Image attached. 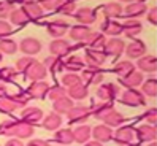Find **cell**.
Returning a JSON list of instances; mask_svg holds the SVG:
<instances>
[{"label":"cell","mask_w":157,"mask_h":146,"mask_svg":"<svg viewBox=\"0 0 157 146\" xmlns=\"http://www.w3.org/2000/svg\"><path fill=\"white\" fill-rule=\"evenodd\" d=\"M92 30L89 29L87 25H81V24H76V25H73L71 29H70V38L71 40H75L78 43H82V41H86L87 40V36Z\"/></svg>","instance_id":"cell-26"},{"label":"cell","mask_w":157,"mask_h":146,"mask_svg":"<svg viewBox=\"0 0 157 146\" xmlns=\"http://www.w3.org/2000/svg\"><path fill=\"white\" fill-rule=\"evenodd\" d=\"M59 3L60 0H43V2H40V6L43 8V11H57Z\"/></svg>","instance_id":"cell-51"},{"label":"cell","mask_w":157,"mask_h":146,"mask_svg":"<svg viewBox=\"0 0 157 146\" xmlns=\"http://www.w3.org/2000/svg\"><path fill=\"white\" fill-rule=\"evenodd\" d=\"M90 135L94 136V140L98 141V143H106L109 140H113V130H111V127H108L105 124L94 127Z\"/></svg>","instance_id":"cell-18"},{"label":"cell","mask_w":157,"mask_h":146,"mask_svg":"<svg viewBox=\"0 0 157 146\" xmlns=\"http://www.w3.org/2000/svg\"><path fill=\"white\" fill-rule=\"evenodd\" d=\"M135 136L138 138V143H151V141H155V138H157L155 125H149V124L140 125L138 129H135Z\"/></svg>","instance_id":"cell-7"},{"label":"cell","mask_w":157,"mask_h":146,"mask_svg":"<svg viewBox=\"0 0 157 146\" xmlns=\"http://www.w3.org/2000/svg\"><path fill=\"white\" fill-rule=\"evenodd\" d=\"M136 67H138V70H140L141 73L143 71H149V73L155 71V68H157V57L155 56H143V57L138 59Z\"/></svg>","instance_id":"cell-31"},{"label":"cell","mask_w":157,"mask_h":146,"mask_svg":"<svg viewBox=\"0 0 157 146\" xmlns=\"http://www.w3.org/2000/svg\"><path fill=\"white\" fill-rule=\"evenodd\" d=\"M89 116H90L89 108L87 106H82V105L73 106L70 111L67 113V117H68L70 124H84V122H87Z\"/></svg>","instance_id":"cell-5"},{"label":"cell","mask_w":157,"mask_h":146,"mask_svg":"<svg viewBox=\"0 0 157 146\" xmlns=\"http://www.w3.org/2000/svg\"><path fill=\"white\" fill-rule=\"evenodd\" d=\"M10 24L13 25H17V27H22V25H27L30 21H29V17H27V14L21 10V8H14V10L11 11L10 14Z\"/></svg>","instance_id":"cell-38"},{"label":"cell","mask_w":157,"mask_h":146,"mask_svg":"<svg viewBox=\"0 0 157 146\" xmlns=\"http://www.w3.org/2000/svg\"><path fill=\"white\" fill-rule=\"evenodd\" d=\"M49 52H51V56L54 57H65L68 56V54L71 52V46H70V43L67 40H63V38H57V40H52L51 44H49Z\"/></svg>","instance_id":"cell-6"},{"label":"cell","mask_w":157,"mask_h":146,"mask_svg":"<svg viewBox=\"0 0 157 146\" xmlns=\"http://www.w3.org/2000/svg\"><path fill=\"white\" fill-rule=\"evenodd\" d=\"M24 75L29 78V79H32V83H33V81H43V79L46 78V75H48V71H46V68H44L43 63L35 62L33 65L24 73Z\"/></svg>","instance_id":"cell-22"},{"label":"cell","mask_w":157,"mask_h":146,"mask_svg":"<svg viewBox=\"0 0 157 146\" xmlns=\"http://www.w3.org/2000/svg\"><path fill=\"white\" fill-rule=\"evenodd\" d=\"M101 33L105 36L109 35L111 38H117V35H122V24L117 22V21H113V19H106L103 24H101Z\"/></svg>","instance_id":"cell-19"},{"label":"cell","mask_w":157,"mask_h":146,"mask_svg":"<svg viewBox=\"0 0 157 146\" xmlns=\"http://www.w3.org/2000/svg\"><path fill=\"white\" fill-rule=\"evenodd\" d=\"M17 51V43L11 38L0 40V54H14Z\"/></svg>","instance_id":"cell-44"},{"label":"cell","mask_w":157,"mask_h":146,"mask_svg":"<svg viewBox=\"0 0 157 146\" xmlns=\"http://www.w3.org/2000/svg\"><path fill=\"white\" fill-rule=\"evenodd\" d=\"M114 110L116 108L113 106V103H109V102H95L94 105L89 108V111H90V114L94 116L95 119L103 121L109 113L114 111Z\"/></svg>","instance_id":"cell-11"},{"label":"cell","mask_w":157,"mask_h":146,"mask_svg":"<svg viewBox=\"0 0 157 146\" xmlns=\"http://www.w3.org/2000/svg\"><path fill=\"white\" fill-rule=\"evenodd\" d=\"M65 95H67V89L63 87L62 84L49 86V90H48V94H46V97H48L49 100H52V102H56V100L65 97Z\"/></svg>","instance_id":"cell-42"},{"label":"cell","mask_w":157,"mask_h":146,"mask_svg":"<svg viewBox=\"0 0 157 146\" xmlns=\"http://www.w3.org/2000/svg\"><path fill=\"white\" fill-rule=\"evenodd\" d=\"M143 119L144 122H147L149 125H155L157 122V108H149L143 113Z\"/></svg>","instance_id":"cell-50"},{"label":"cell","mask_w":157,"mask_h":146,"mask_svg":"<svg viewBox=\"0 0 157 146\" xmlns=\"http://www.w3.org/2000/svg\"><path fill=\"white\" fill-rule=\"evenodd\" d=\"M21 119H22V122L33 125L43 119V111L38 106H25L21 111Z\"/></svg>","instance_id":"cell-14"},{"label":"cell","mask_w":157,"mask_h":146,"mask_svg":"<svg viewBox=\"0 0 157 146\" xmlns=\"http://www.w3.org/2000/svg\"><path fill=\"white\" fill-rule=\"evenodd\" d=\"M76 10H78V6H76V3L73 2V0H65V2H60L59 3V8H57V11L60 13V14H63V16H73L76 13Z\"/></svg>","instance_id":"cell-43"},{"label":"cell","mask_w":157,"mask_h":146,"mask_svg":"<svg viewBox=\"0 0 157 146\" xmlns=\"http://www.w3.org/2000/svg\"><path fill=\"white\" fill-rule=\"evenodd\" d=\"M0 60H2V54H0Z\"/></svg>","instance_id":"cell-60"},{"label":"cell","mask_w":157,"mask_h":146,"mask_svg":"<svg viewBox=\"0 0 157 146\" xmlns=\"http://www.w3.org/2000/svg\"><path fill=\"white\" fill-rule=\"evenodd\" d=\"M125 146H141V143H133V141H132V143H128V144H125Z\"/></svg>","instance_id":"cell-58"},{"label":"cell","mask_w":157,"mask_h":146,"mask_svg":"<svg viewBox=\"0 0 157 146\" xmlns=\"http://www.w3.org/2000/svg\"><path fill=\"white\" fill-rule=\"evenodd\" d=\"M35 133L33 125L27 124V122H19L17 121L16 124V129H14V138H19V140H25V138H30V136Z\"/></svg>","instance_id":"cell-34"},{"label":"cell","mask_w":157,"mask_h":146,"mask_svg":"<svg viewBox=\"0 0 157 146\" xmlns=\"http://www.w3.org/2000/svg\"><path fill=\"white\" fill-rule=\"evenodd\" d=\"M84 60L89 67H95L100 68L103 63L106 62V56L103 51H97V49H86L84 52Z\"/></svg>","instance_id":"cell-15"},{"label":"cell","mask_w":157,"mask_h":146,"mask_svg":"<svg viewBox=\"0 0 157 146\" xmlns=\"http://www.w3.org/2000/svg\"><path fill=\"white\" fill-rule=\"evenodd\" d=\"M117 95H119V86L114 84V83L100 84L98 89H97V97L100 98V102H109L111 103Z\"/></svg>","instance_id":"cell-3"},{"label":"cell","mask_w":157,"mask_h":146,"mask_svg":"<svg viewBox=\"0 0 157 146\" xmlns=\"http://www.w3.org/2000/svg\"><path fill=\"white\" fill-rule=\"evenodd\" d=\"M82 68H84V60L78 56H70L68 59L63 60V70L67 73H76Z\"/></svg>","instance_id":"cell-28"},{"label":"cell","mask_w":157,"mask_h":146,"mask_svg":"<svg viewBox=\"0 0 157 146\" xmlns=\"http://www.w3.org/2000/svg\"><path fill=\"white\" fill-rule=\"evenodd\" d=\"M121 103L125 106H143L146 103V97L143 95L141 90L138 89H127L125 92L121 95Z\"/></svg>","instance_id":"cell-1"},{"label":"cell","mask_w":157,"mask_h":146,"mask_svg":"<svg viewBox=\"0 0 157 146\" xmlns=\"http://www.w3.org/2000/svg\"><path fill=\"white\" fill-rule=\"evenodd\" d=\"M75 19L81 24V25H90L97 21V11L94 8H89V6H82V8H78L76 13L73 14Z\"/></svg>","instance_id":"cell-8"},{"label":"cell","mask_w":157,"mask_h":146,"mask_svg":"<svg viewBox=\"0 0 157 146\" xmlns=\"http://www.w3.org/2000/svg\"><path fill=\"white\" fill-rule=\"evenodd\" d=\"M17 73L14 67H0V83H11L17 78Z\"/></svg>","instance_id":"cell-40"},{"label":"cell","mask_w":157,"mask_h":146,"mask_svg":"<svg viewBox=\"0 0 157 146\" xmlns=\"http://www.w3.org/2000/svg\"><path fill=\"white\" fill-rule=\"evenodd\" d=\"M147 146H157V143L155 141H151V143H147Z\"/></svg>","instance_id":"cell-59"},{"label":"cell","mask_w":157,"mask_h":146,"mask_svg":"<svg viewBox=\"0 0 157 146\" xmlns=\"http://www.w3.org/2000/svg\"><path fill=\"white\" fill-rule=\"evenodd\" d=\"M70 29L68 24L65 21H60V19H56V21H51L48 25H46V32H48L51 36H54V38H62L63 35L67 33V30Z\"/></svg>","instance_id":"cell-16"},{"label":"cell","mask_w":157,"mask_h":146,"mask_svg":"<svg viewBox=\"0 0 157 146\" xmlns=\"http://www.w3.org/2000/svg\"><path fill=\"white\" fill-rule=\"evenodd\" d=\"M14 110H16V106L11 103V100L8 98V95L0 98V113L10 114V113H13V111H14Z\"/></svg>","instance_id":"cell-49"},{"label":"cell","mask_w":157,"mask_h":146,"mask_svg":"<svg viewBox=\"0 0 157 146\" xmlns=\"http://www.w3.org/2000/svg\"><path fill=\"white\" fill-rule=\"evenodd\" d=\"M49 90V84L46 81H33L27 89V94L30 98H46V94Z\"/></svg>","instance_id":"cell-17"},{"label":"cell","mask_w":157,"mask_h":146,"mask_svg":"<svg viewBox=\"0 0 157 146\" xmlns=\"http://www.w3.org/2000/svg\"><path fill=\"white\" fill-rule=\"evenodd\" d=\"M16 119H8L3 121L0 124V135H5V136H14V129H16Z\"/></svg>","instance_id":"cell-45"},{"label":"cell","mask_w":157,"mask_h":146,"mask_svg":"<svg viewBox=\"0 0 157 146\" xmlns=\"http://www.w3.org/2000/svg\"><path fill=\"white\" fill-rule=\"evenodd\" d=\"M67 94L71 100H82V98H86L87 94H89V90H87V86L86 84H76V86H71L68 87L67 90Z\"/></svg>","instance_id":"cell-36"},{"label":"cell","mask_w":157,"mask_h":146,"mask_svg":"<svg viewBox=\"0 0 157 146\" xmlns=\"http://www.w3.org/2000/svg\"><path fill=\"white\" fill-rule=\"evenodd\" d=\"M27 146H49V143L46 140H41V138H33L27 143Z\"/></svg>","instance_id":"cell-54"},{"label":"cell","mask_w":157,"mask_h":146,"mask_svg":"<svg viewBox=\"0 0 157 146\" xmlns=\"http://www.w3.org/2000/svg\"><path fill=\"white\" fill-rule=\"evenodd\" d=\"M143 30V25L138 19H125V22L122 24V33L128 38H133Z\"/></svg>","instance_id":"cell-25"},{"label":"cell","mask_w":157,"mask_h":146,"mask_svg":"<svg viewBox=\"0 0 157 146\" xmlns=\"http://www.w3.org/2000/svg\"><path fill=\"white\" fill-rule=\"evenodd\" d=\"M82 79L79 75H76V73H65V75L62 76V86L63 87H71V86H76V84H81Z\"/></svg>","instance_id":"cell-46"},{"label":"cell","mask_w":157,"mask_h":146,"mask_svg":"<svg viewBox=\"0 0 157 146\" xmlns=\"http://www.w3.org/2000/svg\"><path fill=\"white\" fill-rule=\"evenodd\" d=\"M84 146H103V143H98V141H87V143H84Z\"/></svg>","instance_id":"cell-57"},{"label":"cell","mask_w":157,"mask_h":146,"mask_svg":"<svg viewBox=\"0 0 157 146\" xmlns=\"http://www.w3.org/2000/svg\"><path fill=\"white\" fill-rule=\"evenodd\" d=\"M141 92H143V95H147V97H155L157 95V79L149 78V79L143 81Z\"/></svg>","instance_id":"cell-41"},{"label":"cell","mask_w":157,"mask_h":146,"mask_svg":"<svg viewBox=\"0 0 157 146\" xmlns=\"http://www.w3.org/2000/svg\"><path fill=\"white\" fill-rule=\"evenodd\" d=\"M5 146H24V144H22V141L19 138H11V140H8L5 143Z\"/></svg>","instance_id":"cell-55"},{"label":"cell","mask_w":157,"mask_h":146,"mask_svg":"<svg viewBox=\"0 0 157 146\" xmlns=\"http://www.w3.org/2000/svg\"><path fill=\"white\" fill-rule=\"evenodd\" d=\"M54 141H56L59 146H68L73 141V130L70 129H57L56 133H54Z\"/></svg>","instance_id":"cell-32"},{"label":"cell","mask_w":157,"mask_h":146,"mask_svg":"<svg viewBox=\"0 0 157 146\" xmlns=\"http://www.w3.org/2000/svg\"><path fill=\"white\" fill-rule=\"evenodd\" d=\"M92 133V129L87 125V124H79L75 130H73V140H75L76 143H81V144H84L89 141L90 138V135Z\"/></svg>","instance_id":"cell-27"},{"label":"cell","mask_w":157,"mask_h":146,"mask_svg":"<svg viewBox=\"0 0 157 146\" xmlns=\"http://www.w3.org/2000/svg\"><path fill=\"white\" fill-rule=\"evenodd\" d=\"M146 13H147V5L144 2H132V3H128L122 11V14L127 19H138V17H141Z\"/></svg>","instance_id":"cell-10"},{"label":"cell","mask_w":157,"mask_h":146,"mask_svg":"<svg viewBox=\"0 0 157 146\" xmlns=\"http://www.w3.org/2000/svg\"><path fill=\"white\" fill-rule=\"evenodd\" d=\"M135 138V129L132 125H121L117 127V130L113 133V140L119 146H125L128 143H132Z\"/></svg>","instance_id":"cell-2"},{"label":"cell","mask_w":157,"mask_h":146,"mask_svg":"<svg viewBox=\"0 0 157 146\" xmlns=\"http://www.w3.org/2000/svg\"><path fill=\"white\" fill-rule=\"evenodd\" d=\"M103 122H105V125H108V127H121V125L125 122V116H124L122 113H119L117 110H114V111H111V113L105 117Z\"/></svg>","instance_id":"cell-37"},{"label":"cell","mask_w":157,"mask_h":146,"mask_svg":"<svg viewBox=\"0 0 157 146\" xmlns=\"http://www.w3.org/2000/svg\"><path fill=\"white\" fill-rule=\"evenodd\" d=\"M125 56L128 59H140L146 56V44L141 40H133L132 43L125 44Z\"/></svg>","instance_id":"cell-13"},{"label":"cell","mask_w":157,"mask_h":146,"mask_svg":"<svg viewBox=\"0 0 157 146\" xmlns=\"http://www.w3.org/2000/svg\"><path fill=\"white\" fill-rule=\"evenodd\" d=\"M13 10H14V2H6V0H2V2H0V21L10 17Z\"/></svg>","instance_id":"cell-48"},{"label":"cell","mask_w":157,"mask_h":146,"mask_svg":"<svg viewBox=\"0 0 157 146\" xmlns=\"http://www.w3.org/2000/svg\"><path fill=\"white\" fill-rule=\"evenodd\" d=\"M124 49H125V44L121 38H109V40H106V43H105V46H103L101 51L105 52L106 57L108 56L109 57H119L124 52Z\"/></svg>","instance_id":"cell-9"},{"label":"cell","mask_w":157,"mask_h":146,"mask_svg":"<svg viewBox=\"0 0 157 146\" xmlns=\"http://www.w3.org/2000/svg\"><path fill=\"white\" fill-rule=\"evenodd\" d=\"M41 125L44 127L46 130H57V129H60V125H62V117H60V114L52 111V113L46 114L43 117Z\"/></svg>","instance_id":"cell-29"},{"label":"cell","mask_w":157,"mask_h":146,"mask_svg":"<svg viewBox=\"0 0 157 146\" xmlns=\"http://www.w3.org/2000/svg\"><path fill=\"white\" fill-rule=\"evenodd\" d=\"M6 94H8V87H6V84L0 83V98H2V97H6Z\"/></svg>","instance_id":"cell-56"},{"label":"cell","mask_w":157,"mask_h":146,"mask_svg":"<svg viewBox=\"0 0 157 146\" xmlns=\"http://www.w3.org/2000/svg\"><path fill=\"white\" fill-rule=\"evenodd\" d=\"M17 49H21L22 54H25V56L33 57L35 54H38L41 51V43H40V40L33 38V36H27V38H22L21 40Z\"/></svg>","instance_id":"cell-4"},{"label":"cell","mask_w":157,"mask_h":146,"mask_svg":"<svg viewBox=\"0 0 157 146\" xmlns=\"http://www.w3.org/2000/svg\"><path fill=\"white\" fill-rule=\"evenodd\" d=\"M43 65L46 68V71L49 73H60L63 71V59H59V57H54V56H48L44 60H43Z\"/></svg>","instance_id":"cell-30"},{"label":"cell","mask_w":157,"mask_h":146,"mask_svg":"<svg viewBox=\"0 0 157 146\" xmlns=\"http://www.w3.org/2000/svg\"><path fill=\"white\" fill-rule=\"evenodd\" d=\"M135 70V65L130 62V60H119L116 65L113 67V71L116 73V75L119 76V78H124V76H127L128 73H132Z\"/></svg>","instance_id":"cell-35"},{"label":"cell","mask_w":157,"mask_h":146,"mask_svg":"<svg viewBox=\"0 0 157 146\" xmlns=\"http://www.w3.org/2000/svg\"><path fill=\"white\" fill-rule=\"evenodd\" d=\"M101 11H103L106 19H113L114 21V19H117V17L122 16L124 8L117 2H108V3H105L103 6H101Z\"/></svg>","instance_id":"cell-24"},{"label":"cell","mask_w":157,"mask_h":146,"mask_svg":"<svg viewBox=\"0 0 157 146\" xmlns=\"http://www.w3.org/2000/svg\"><path fill=\"white\" fill-rule=\"evenodd\" d=\"M143 81H144V79H143V73L133 70L132 73H128L127 76L121 78V84H122L124 87H127V89H136L138 86L143 83Z\"/></svg>","instance_id":"cell-21"},{"label":"cell","mask_w":157,"mask_h":146,"mask_svg":"<svg viewBox=\"0 0 157 146\" xmlns=\"http://www.w3.org/2000/svg\"><path fill=\"white\" fill-rule=\"evenodd\" d=\"M81 79H84L87 84H100L103 79V73L100 68L95 67H87L84 68V71L81 73Z\"/></svg>","instance_id":"cell-20"},{"label":"cell","mask_w":157,"mask_h":146,"mask_svg":"<svg viewBox=\"0 0 157 146\" xmlns=\"http://www.w3.org/2000/svg\"><path fill=\"white\" fill-rule=\"evenodd\" d=\"M21 10L27 14V17H29V21H36V19H41L44 11L43 8L40 6L38 2H22L21 3Z\"/></svg>","instance_id":"cell-12"},{"label":"cell","mask_w":157,"mask_h":146,"mask_svg":"<svg viewBox=\"0 0 157 146\" xmlns=\"http://www.w3.org/2000/svg\"><path fill=\"white\" fill-rule=\"evenodd\" d=\"M8 98L11 100V103L16 106V110H19V108H25V105L30 100V95L24 92V90H21V92H14L11 95H8Z\"/></svg>","instance_id":"cell-39"},{"label":"cell","mask_w":157,"mask_h":146,"mask_svg":"<svg viewBox=\"0 0 157 146\" xmlns=\"http://www.w3.org/2000/svg\"><path fill=\"white\" fill-rule=\"evenodd\" d=\"M10 33H11V24L6 21H0V40L8 38Z\"/></svg>","instance_id":"cell-52"},{"label":"cell","mask_w":157,"mask_h":146,"mask_svg":"<svg viewBox=\"0 0 157 146\" xmlns=\"http://www.w3.org/2000/svg\"><path fill=\"white\" fill-rule=\"evenodd\" d=\"M147 22L152 24V25L157 24V8L155 6H152L151 10L147 11Z\"/></svg>","instance_id":"cell-53"},{"label":"cell","mask_w":157,"mask_h":146,"mask_svg":"<svg viewBox=\"0 0 157 146\" xmlns=\"http://www.w3.org/2000/svg\"><path fill=\"white\" fill-rule=\"evenodd\" d=\"M36 60L33 59V57H30V56H22L21 59H17V62H16V70L17 71H22V73H25L27 70H29L33 63H35Z\"/></svg>","instance_id":"cell-47"},{"label":"cell","mask_w":157,"mask_h":146,"mask_svg":"<svg viewBox=\"0 0 157 146\" xmlns=\"http://www.w3.org/2000/svg\"><path fill=\"white\" fill-rule=\"evenodd\" d=\"M71 108H73V100L67 95L56 100V102H52V110H54V113H57V114H67Z\"/></svg>","instance_id":"cell-33"},{"label":"cell","mask_w":157,"mask_h":146,"mask_svg":"<svg viewBox=\"0 0 157 146\" xmlns=\"http://www.w3.org/2000/svg\"><path fill=\"white\" fill-rule=\"evenodd\" d=\"M87 49H97V51H101L106 43V36L100 32H90L89 36H87Z\"/></svg>","instance_id":"cell-23"}]
</instances>
